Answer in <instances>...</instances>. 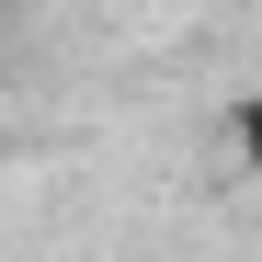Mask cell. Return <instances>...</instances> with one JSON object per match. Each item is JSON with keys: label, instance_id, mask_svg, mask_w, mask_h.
Returning a JSON list of instances; mask_svg holds the SVG:
<instances>
[{"label": "cell", "instance_id": "cell-1", "mask_svg": "<svg viewBox=\"0 0 262 262\" xmlns=\"http://www.w3.org/2000/svg\"><path fill=\"white\" fill-rule=\"evenodd\" d=\"M239 160H251V171H262V92H251V103H239Z\"/></svg>", "mask_w": 262, "mask_h": 262}]
</instances>
